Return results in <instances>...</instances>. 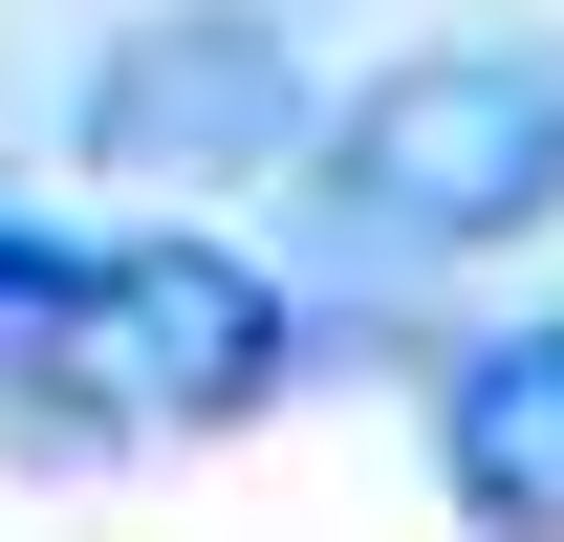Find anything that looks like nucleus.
Returning <instances> with one entry per match:
<instances>
[{
    "instance_id": "obj_1",
    "label": "nucleus",
    "mask_w": 564,
    "mask_h": 542,
    "mask_svg": "<svg viewBox=\"0 0 564 542\" xmlns=\"http://www.w3.org/2000/svg\"><path fill=\"white\" fill-rule=\"evenodd\" d=\"M304 196H326V239H348V261L521 239V217L564 196V44H434V66H369Z\"/></svg>"
},
{
    "instance_id": "obj_3",
    "label": "nucleus",
    "mask_w": 564,
    "mask_h": 542,
    "mask_svg": "<svg viewBox=\"0 0 564 542\" xmlns=\"http://www.w3.org/2000/svg\"><path fill=\"white\" fill-rule=\"evenodd\" d=\"M87 152H131V174L282 152V44H261V22H131V44L87 66Z\"/></svg>"
},
{
    "instance_id": "obj_2",
    "label": "nucleus",
    "mask_w": 564,
    "mask_h": 542,
    "mask_svg": "<svg viewBox=\"0 0 564 542\" xmlns=\"http://www.w3.org/2000/svg\"><path fill=\"white\" fill-rule=\"evenodd\" d=\"M282 391V282L239 239H109V412H261Z\"/></svg>"
},
{
    "instance_id": "obj_5",
    "label": "nucleus",
    "mask_w": 564,
    "mask_h": 542,
    "mask_svg": "<svg viewBox=\"0 0 564 542\" xmlns=\"http://www.w3.org/2000/svg\"><path fill=\"white\" fill-rule=\"evenodd\" d=\"M0 369L22 391H109V239L0 217Z\"/></svg>"
},
{
    "instance_id": "obj_4",
    "label": "nucleus",
    "mask_w": 564,
    "mask_h": 542,
    "mask_svg": "<svg viewBox=\"0 0 564 542\" xmlns=\"http://www.w3.org/2000/svg\"><path fill=\"white\" fill-rule=\"evenodd\" d=\"M434 477H456L478 542H564V326H499L434 391Z\"/></svg>"
}]
</instances>
